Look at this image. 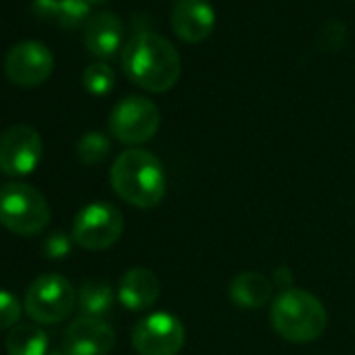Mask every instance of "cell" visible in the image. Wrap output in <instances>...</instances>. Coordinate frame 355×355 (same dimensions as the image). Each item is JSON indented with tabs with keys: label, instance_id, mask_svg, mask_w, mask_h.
Returning a JSON list of instances; mask_svg holds the SVG:
<instances>
[{
	"label": "cell",
	"instance_id": "cell-5",
	"mask_svg": "<svg viewBox=\"0 0 355 355\" xmlns=\"http://www.w3.org/2000/svg\"><path fill=\"white\" fill-rule=\"evenodd\" d=\"M78 303L73 284L61 274H42L26 291L24 307L38 324H59L67 320Z\"/></svg>",
	"mask_w": 355,
	"mask_h": 355
},
{
	"label": "cell",
	"instance_id": "cell-10",
	"mask_svg": "<svg viewBox=\"0 0 355 355\" xmlns=\"http://www.w3.org/2000/svg\"><path fill=\"white\" fill-rule=\"evenodd\" d=\"M55 69L53 51L40 40H21L5 57V76L21 88L44 84Z\"/></svg>",
	"mask_w": 355,
	"mask_h": 355
},
{
	"label": "cell",
	"instance_id": "cell-3",
	"mask_svg": "<svg viewBox=\"0 0 355 355\" xmlns=\"http://www.w3.org/2000/svg\"><path fill=\"white\" fill-rule=\"evenodd\" d=\"M270 324L288 343H311L320 338L328 324L324 303L303 288H286L270 305Z\"/></svg>",
	"mask_w": 355,
	"mask_h": 355
},
{
	"label": "cell",
	"instance_id": "cell-22",
	"mask_svg": "<svg viewBox=\"0 0 355 355\" xmlns=\"http://www.w3.org/2000/svg\"><path fill=\"white\" fill-rule=\"evenodd\" d=\"M345 40H347V28H345L343 21H334V19L326 21L322 26L320 34H318L320 49L330 51V53L332 51H340L343 44H345Z\"/></svg>",
	"mask_w": 355,
	"mask_h": 355
},
{
	"label": "cell",
	"instance_id": "cell-14",
	"mask_svg": "<svg viewBox=\"0 0 355 355\" xmlns=\"http://www.w3.org/2000/svg\"><path fill=\"white\" fill-rule=\"evenodd\" d=\"M159 295H161L159 278L148 268H142V266L130 268L119 280L117 297H119V303L130 311H144L153 307Z\"/></svg>",
	"mask_w": 355,
	"mask_h": 355
},
{
	"label": "cell",
	"instance_id": "cell-8",
	"mask_svg": "<svg viewBox=\"0 0 355 355\" xmlns=\"http://www.w3.org/2000/svg\"><path fill=\"white\" fill-rule=\"evenodd\" d=\"M132 345L138 355H178L187 345V328L173 313L155 311L136 322Z\"/></svg>",
	"mask_w": 355,
	"mask_h": 355
},
{
	"label": "cell",
	"instance_id": "cell-1",
	"mask_svg": "<svg viewBox=\"0 0 355 355\" xmlns=\"http://www.w3.org/2000/svg\"><path fill=\"white\" fill-rule=\"evenodd\" d=\"M121 69L128 80L146 92L171 90L182 73V59L175 46L157 32H136L121 49Z\"/></svg>",
	"mask_w": 355,
	"mask_h": 355
},
{
	"label": "cell",
	"instance_id": "cell-9",
	"mask_svg": "<svg viewBox=\"0 0 355 355\" xmlns=\"http://www.w3.org/2000/svg\"><path fill=\"white\" fill-rule=\"evenodd\" d=\"M44 155V142L34 125L17 123L0 134V171L7 175L32 173Z\"/></svg>",
	"mask_w": 355,
	"mask_h": 355
},
{
	"label": "cell",
	"instance_id": "cell-12",
	"mask_svg": "<svg viewBox=\"0 0 355 355\" xmlns=\"http://www.w3.org/2000/svg\"><path fill=\"white\" fill-rule=\"evenodd\" d=\"M169 21L178 38L189 44H199L211 36L216 11L207 0H175Z\"/></svg>",
	"mask_w": 355,
	"mask_h": 355
},
{
	"label": "cell",
	"instance_id": "cell-15",
	"mask_svg": "<svg viewBox=\"0 0 355 355\" xmlns=\"http://www.w3.org/2000/svg\"><path fill=\"white\" fill-rule=\"evenodd\" d=\"M274 282L259 272H243L230 282V299L236 307L259 309L274 301Z\"/></svg>",
	"mask_w": 355,
	"mask_h": 355
},
{
	"label": "cell",
	"instance_id": "cell-19",
	"mask_svg": "<svg viewBox=\"0 0 355 355\" xmlns=\"http://www.w3.org/2000/svg\"><path fill=\"white\" fill-rule=\"evenodd\" d=\"M90 19V3L88 0H57L55 21L63 30L84 28Z\"/></svg>",
	"mask_w": 355,
	"mask_h": 355
},
{
	"label": "cell",
	"instance_id": "cell-7",
	"mask_svg": "<svg viewBox=\"0 0 355 355\" xmlns=\"http://www.w3.org/2000/svg\"><path fill=\"white\" fill-rule=\"evenodd\" d=\"M123 234V216L109 201L86 205L73 220L71 239L86 251H105Z\"/></svg>",
	"mask_w": 355,
	"mask_h": 355
},
{
	"label": "cell",
	"instance_id": "cell-27",
	"mask_svg": "<svg viewBox=\"0 0 355 355\" xmlns=\"http://www.w3.org/2000/svg\"><path fill=\"white\" fill-rule=\"evenodd\" d=\"M88 3H90V5H92V3H94V5H101V3H107V0H88Z\"/></svg>",
	"mask_w": 355,
	"mask_h": 355
},
{
	"label": "cell",
	"instance_id": "cell-6",
	"mask_svg": "<svg viewBox=\"0 0 355 355\" xmlns=\"http://www.w3.org/2000/svg\"><path fill=\"white\" fill-rule=\"evenodd\" d=\"M161 123L159 107L146 96H125L121 98L109 115V132L115 140L138 146L148 142Z\"/></svg>",
	"mask_w": 355,
	"mask_h": 355
},
{
	"label": "cell",
	"instance_id": "cell-17",
	"mask_svg": "<svg viewBox=\"0 0 355 355\" xmlns=\"http://www.w3.org/2000/svg\"><path fill=\"white\" fill-rule=\"evenodd\" d=\"M9 355H49V334L34 324H17L7 336Z\"/></svg>",
	"mask_w": 355,
	"mask_h": 355
},
{
	"label": "cell",
	"instance_id": "cell-13",
	"mask_svg": "<svg viewBox=\"0 0 355 355\" xmlns=\"http://www.w3.org/2000/svg\"><path fill=\"white\" fill-rule=\"evenodd\" d=\"M123 42V24L111 11L90 15L84 26V44L101 61L113 59Z\"/></svg>",
	"mask_w": 355,
	"mask_h": 355
},
{
	"label": "cell",
	"instance_id": "cell-2",
	"mask_svg": "<svg viewBox=\"0 0 355 355\" xmlns=\"http://www.w3.org/2000/svg\"><path fill=\"white\" fill-rule=\"evenodd\" d=\"M115 195L132 207L153 209L167 193V175L159 157L146 148H128L119 153L109 173Z\"/></svg>",
	"mask_w": 355,
	"mask_h": 355
},
{
	"label": "cell",
	"instance_id": "cell-11",
	"mask_svg": "<svg viewBox=\"0 0 355 355\" xmlns=\"http://www.w3.org/2000/svg\"><path fill=\"white\" fill-rule=\"evenodd\" d=\"M115 347L113 328L98 318L80 315L63 334V349L69 355H109Z\"/></svg>",
	"mask_w": 355,
	"mask_h": 355
},
{
	"label": "cell",
	"instance_id": "cell-24",
	"mask_svg": "<svg viewBox=\"0 0 355 355\" xmlns=\"http://www.w3.org/2000/svg\"><path fill=\"white\" fill-rule=\"evenodd\" d=\"M55 11H57V0H32V13L38 19L55 21Z\"/></svg>",
	"mask_w": 355,
	"mask_h": 355
},
{
	"label": "cell",
	"instance_id": "cell-23",
	"mask_svg": "<svg viewBox=\"0 0 355 355\" xmlns=\"http://www.w3.org/2000/svg\"><path fill=\"white\" fill-rule=\"evenodd\" d=\"M73 239L65 232H53L42 245V251L49 259H65L71 253Z\"/></svg>",
	"mask_w": 355,
	"mask_h": 355
},
{
	"label": "cell",
	"instance_id": "cell-18",
	"mask_svg": "<svg viewBox=\"0 0 355 355\" xmlns=\"http://www.w3.org/2000/svg\"><path fill=\"white\" fill-rule=\"evenodd\" d=\"M109 153L111 140L103 132H86L76 144V155L84 165H98L109 157Z\"/></svg>",
	"mask_w": 355,
	"mask_h": 355
},
{
	"label": "cell",
	"instance_id": "cell-20",
	"mask_svg": "<svg viewBox=\"0 0 355 355\" xmlns=\"http://www.w3.org/2000/svg\"><path fill=\"white\" fill-rule=\"evenodd\" d=\"M82 82H84V88L94 94V96H105L113 90L115 86V71L109 63L105 61H94L90 63L84 73H82Z\"/></svg>",
	"mask_w": 355,
	"mask_h": 355
},
{
	"label": "cell",
	"instance_id": "cell-25",
	"mask_svg": "<svg viewBox=\"0 0 355 355\" xmlns=\"http://www.w3.org/2000/svg\"><path fill=\"white\" fill-rule=\"evenodd\" d=\"M272 282H274L276 286H280L282 291H286V288H293L295 278H293V272H291L288 268H276V270H274Z\"/></svg>",
	"mask_w": 355,
	"mask_h": 355
},
{
	"label": "cell",
	"instance_id": "cell-21",
	"mask_svg": "<svg viewBox=\"0 0 355 355\" xmlns=\"http://www.w3.org/2000/svg\"><path fill=\"white\" fill-rule=\"evenodd\" d=\"M24 305L19 303V299L0 288V330H7V328H15L21 320V313H24Z\"/></svg>",
	"mask_w": 355,
	"mask_h": 355
},
{
	"label": "cell",
	"instance_id": "cell-26",
	"mask_svg": "<svg viewBox=\"0 0 355 355\" xmlns=\"http://www.w3.org/2000/svg\"><path fill=\"white\" fill-rule=\"evenodd\" d=\"M49 355H69L65 349H59V351H53V353H49Z\"/></svg>",
	"mask_w": 355,
	"mask_h": 355
},
{
	"label": "cell",
	"instance_id": "cell-4",
	"mask_svg": "<svg viewBox=\"0 0 355 355\" xmlns=\"http://www.w3.org/2000/svg\"><path fill=\"white\" fill-rule=\"evenodd\" d=\"M51 222L46 197L32 184L11 182L0 187V224L13 234L36 236Z\"/></svg>",
	"mask_w": 355,
	"mask_h": 355
},
{
	"label": "cell",
	"instance_id": "cell-16",
	"mask_svg": "<svg viewBox=\"0 0 355 355\" xmlns=\"http://www.w3.org/2000/svg\"><path fill=\"white\" fill-rule=\"evenodd\" d=\"M115 301V293L107 280H86L78 291V307L88 318L103 320Z\"/></svg>",
	"mask_w": 355,
	"mask_h": 355
}]
</instances>
